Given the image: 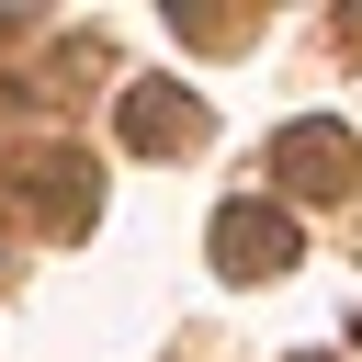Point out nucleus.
Here are the masks:
<instances>
[{
  "label": "nucleus",
  "mask_w": 362,
  "mask_h": 362,
  "mask_svg": "<svg viewBox=\"0 0 362 362\" xmlns=\"http://www.w3.org/2000/svg\"><path fill=\"white\" fill-rule=\"evenodd\" d=\"M34 215L57 238H79L90 226V158H34Z\"/></svg>",
  "instance_id": "nucleus-4"
},
{
  "label": "nucleus",
  "mask_w": 362,
  "mask_h": 362,
  "mask_svg": "<svg viewBox=\"0 0 362 362\" xmlns=\"http://www.w3.org/2000/svg\"><path fill=\"white\" fill-rule=\"evenodd\" d=\"M294 260H305V238H294V215H283V204L238 192V204L215 215V272H226V283H283Z\"/></svg>",
  "instance_id": "nucleus-2"
},
{
  "label": "nucleus",
  "mask_w": 362,
  "mask_h": 362,
  "mask_svg": "<svg viewBox=\"0 0 362 362\" xmlns=\"http://www.w3.org/2000/svg\"><path fill=\"white\" fill-rule=\"evenodd\" d=\"M272 181H283V192H305V204H339V192L362 181V136H351L339 113H305V124H283V136H272Z\"/></svg>",
  "instance_id": "nucleus-1"
},
{
  "label": "nucleus",
  "mask_w": 362,
  "mask_h": 362,
  "mask_svg": "<svg viewBox=\"0 0 362 362\" xmlns=\"http://www.w3.org/2000/svg\"><path fill=\"white\" fill-rule=\"evenodd\" d=\"M204 136V102L181 90V79H136L124 90V147H147V158H181Z\"/></svg>",
  "instance_id": "nucleus-3"
}]
</instances>
